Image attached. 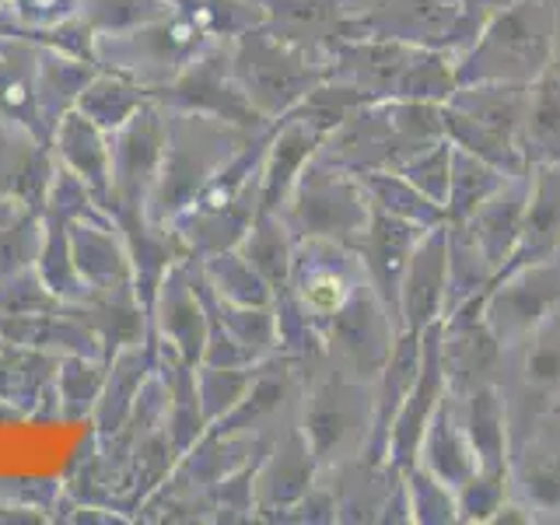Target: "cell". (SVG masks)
I'll return each mask as SVG.
<instances>
[{"label": "cell", "mask_w": 560, "mask_h": 525, "mask_svg": "<svg viewBox=\"0 0 560 525\" xmlns=\"http://www.w3.org/2000/svg\"><path fill=\"white\" fill-rule=\"evenodd\" d=\"M343 294H347L343 277H340V273H332V270L315 273V277L308 280V284H305V302H308L312 308H319V312H332V308H340Z\"/></svg>", "instance_id": "obj_1"}, {"label": "cell", "mask_w": 560, "mask_h": 525, "mask_svg": "<svg viewBox=\"0 0 560 525\" xmlns=\"http://www.w3.org/2000/svg\"><path fill=\"white\" fill-rule=\"evenodd\" d=\"M529 378L536 382H557L560 378V354L550 347L536 350V354L529 358Z\"/></svg>", "instance_id": "obj_2"}]
</instances>
